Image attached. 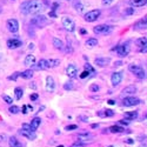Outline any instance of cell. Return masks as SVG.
<instances>
[{
	"label": "cell",
	"instance_id": "obj_1",
	"mask_svg": "<svg viewBox=\"0 0 147 147\" xmlns=\"http://www.w3.org/2000/svg\"><path fill=\"white\" fill-rule=\"evenodd\" d=\"M44 8L45 6L40 0H27L20 5V11L24 14H37L41 12Z\"/></svg>",
	"mask_w": 147,
	"mask_h": 147
},
{
	"label": "cell",
	"instance_id": "obj_2",
	"mask_svg": "<svg viewBox=\"0 0 147 147\" xmlns=\"http://www.w3.org/2000/svg\"><path fill=\"white\" fill-rule=\"evenodd\" d=\"M29 24L35 26V27L43 28V27H45V26H47L48 24H50V21H48V19L45 15H37V17H34V18L31 19Z\"/></svg>",
	"mask_w": 147,
	"mask_h": 147
},
{
	"label": "cell",
	"instance_id": "obj_3",
	"mask_svg": "<svg viewBox=\"0 0 147 147\" xmlns=\"http://www.w3.org/2000/svg\"><path fill=\"white\" fill-rule=\"evenodd\" d=\"M128 70L139 79H145L146 78V72L144 71V68L141 66H138V65H134V64H130L128 65Z\"/></svg>",
	"mask_w": 147,
	"mask_h": 147
},
{
	"label": "cell",
	"instance_id": "obj_4",
	"mask_svg": "<svg viewBox=\"0 0 147 147\" xmlns=\"http://www.w3.org/2000/svg\"><path fill=\"white\" fill-rule=\"evenodd\" d=\"M113 31V27L111 25H106V24H102V25H98L93 28V32L95 34H110L111 32Z\"/></svg>",
	"mask_w": 147,
	"mask_h": 147
},
{
	"label": "cell",
	"instance_id": "obj_5",
	"mask_svg": "<svg viewBox=\"0 0 147 147\" xmlns=\"http://www.w3.org/2000/svg\"><path fill=\"white\" fill-rule=\"evenodd\" d=\"M100 14H101L100 9H92V11L87 12L84 15V19H85V21H87V23H94L96 19H99Z\"/></svg>",
	"mask_w": 147,
	"mask_h": 147
},
{
	"label": "cell",
	"instance_id": "obj_6",
	"mask_svg": "<svg viewBox=\"0 0 147 147\" xmlns=\"http://www.w3.org/2000/svg\"><path fill=\"white\" fill-rule=\"evenodd\" d=\"M63 26H64V28L66 29V31L70 32V33L75 31V23L72 20L70 17H64L63 18Z\"/></svg>",
	"mask_w": 147,
	"mask_h": 147
},
{
	"label": "cell",
	"instance_id": "obj_7",
	"mask_svg": "<svg viewBox=\"0 0 147 147\" xmlns=\"http://www.w3.org/2000/svg\"><path fill=\"white\" fill-rule=\"evenodd\" d=\"M141 104V100L138 99V98L135 96H126L125 99L122 100V105L126 106V107H132V106H136Z\"/></svg>",
	"mask_w": 147,
	"mask_h": 147
},
{
	"label": "cell",
	"instance_id": "obj_8",
	"mask_svg": "<svg viewBox=\"0 0 147 147\" xmlns=\"http://www.w3.org/2000/svg\"><path fill=\"white\" fill-rule=\"evenodd\" d=\"M115 51L120 58H125V57H127V54H128V52H130V46H128V44L119 45L115 48Z\"/></svg>",
	"mask_w": 147,
	"mask_h": 147
},
{
	"label": "cell",
	"instance_id": "obj_9",
	"mask_svg": "<svg viewBox=\"0 0 147 147\" xmlns=\"http://www.w3.org/2000/svg\"><path fill=\"white\" fill-rule=\"evenodd\" d=\"M7 29L12 33H17L19 31V23L15 19H8L7 20Z\"/></svg>",
	"mask_w": 147,
	"mask_h": 147
},
{
	"label": "cell",
	"instance_id": "obj_10",
	"mask_svg": "<svg viewBox=\"0 0 147 147\" xmlns=\"http://www.w3.org/2000/svg\"><path fill=\"white\" fill-rule=\"evenodd\" d=\"M66 74L71 78V79H74V78L78 76V67L74 64H70L66 67Z\"/></svg>",
	"mask_w": 147,
	"mask_h": 147
},
{
	"label": "cell",
	"instance_id": "obj_11",
	"mask_svg": "<svg viewBox=\"0 0 147 147\" xmlns=\"http://www.w3.org/2000/svg\"><path fill=\"white\" fill-rule=\"evenodd\" d=\"M122 78H124V75H122V72H114L113 74H112V76H111V81H112V85L115 87V86H118L121 81H122Z\"/></svg>",
	"mask_w": 147,
	"mask_h": 147
},
{
	"label": "cell",
	"instance_id": "obj_12",
	"mask_svg": "<svg viewBox=\"0 0 147 147\" xmlns=\"http://www.w3.org/2000/svg\"><path fill=\"white\" fill-rule=\"evenodd\" d=\"M23 45V41L21 40H19V39H8L7 40V47L9 48V50H15V48L18 47H20Z\"/></svg>",
	"mask_w": 147,
	"mask_h": 147
},
{
	"label": "cell",
	"instance_id": "obj_13",
	"mask_svg": "<svg viewBox=\"0 0 147 147\" xmlns=\"http://www.w3.org/2000/svg\"><path fill=\"white\" fill-rule=\"evenodd\" d=\"M54 90H55V81L51 75H48L46 78V91L47 92H53Z\"/></svg>",
	"mask_w": 147,
	"mask_h": 147
},
{
	"label": "cell",
	"instance_id": "obj_14",
	"mask_svg": "<svg viewBox=\"0 0 147 147\" xmlns=\"http://www.w3.org/2000/svg\"><path fill=\"white\" fill-rule=\"evenodd\" d=\"M19 134H20L21 136H25V138H27L28 140H34L37 138V135H35L34 132L27 131V130H24V128H21L20 131H19Z\"/></svg>",
	"mask_w": 147,
	"mask_h": 147
},
{
	"label": "cell",
	"instance_id": "obj_15",
	"mask_svg": "<svg viewBox=\"0 0 147 147\" xmlns=\"http://www.w3.org/2000/svg\"><path fill=\"white\" fill-rule=\"evenodd\" d=\"M94 63H95V65L100 66V67H105L111 63V59L110 58H96L94 60Z\"/></svg>",
	"mask_w": 147,
	"mask_h": 147
},
{
	"label": "cell",
	"instance_id": "obj_16",
	"mask_svg": "<svg viewBox=\"0 0 147 147\" xmlns=\"http://www.w3.org/2000/svg\"><path fill=\"white\" fill-rule=\"evenodd\" d=\"M40 124H41V119H40V118H38V116H35V118H33V119H32V121H31V124H29V126H31L32 131L35 132V131L38 130V127L40 126Z\"/></svg>",
	"mask_w": 147,
	"mask_h": 147
},
{
	"label": "cell",
	"instance_id": "obj_17",
	"mask_svg": "<svg viewBox=\"0 0 147 147\" xmlns=\"http://www.w3.org/2000/svg\"><path fill=\"white\" fill-rule=\"evenodd\" d=\"M136 87L135 86H127V87H125L124 90H122V94L124 95H132V94H134V93H136Z\"/></svg>",
	"mask_w": 147,
	"mask_h": 147
},
{
	"label": "cell",
	"instance_id": "obj_18",
	"mask_svg": "<svg viewBox=\"0 0 147 147\" xmlns=\"http://www.w3.org/2000/svg\"><path fill=\"white\" fill-rule=\"evenodd\" d=\"M24 64H25V66H33L35 64V57L33 54L26 55L25 60H24Z\"/></svg>",
	"mask_w": 147,
	"mask_h": 147
},
{
	"label": "cell",
	"instance_id": "obj_19",
	"mask_svg": "<svg viewBox=\"0 0 147 147\" xmlns=\"http://www.w3.org/2000/svg\"><path fill=\"white\" fill-rule=\"evenodd\" d=\"M8 145H9V147H21V142L19 141L15 136H11V138L8 139Z\"/></svg>",
	"mask_w": 147,
	"mask_h": 147
},
{
	"label": "cell",
	"instance_id": "obj_20",
	"mask_svg": "<svg viewBox=\"0 0 147 147\" xmlns=\"http://www.w3.org/2000/svg\"><path fill=\"white\" fill-rule=\"evenodd\" d=\"M93 136L91 133H88V132H82V133H79L78 134V139H79L80 141H85V140H90L92 139Z\"/></svg>",
	"mask_w": 147,
	"mask_h": 147
},
{
	"label": "cell",
	"instance_id": "obj_21",
	"mask_svg": "<svg viewBox=\"0 0 147 147\" xmlns=\"http://www.w3.org/2000/svg\"><path fill=\"white\" fill-rule=\"evenodd\" d=\"M35 68H37V70H47V60H46V59H41V60H39L38 64L35 65Z\"/></svg>",
	"mask_w": 147,
	"mask_h": 147
},
{
	"label": "cell",
	"instance_id": "obj_22",
	"mask_svg": "<svg viewBox=\"0 0 147 147\" xmlns=\"http://www.w3.org/2000/svg\"><path fill=\"white\" fill-rule=\"evenodd\" d=\"M58 65H60L59 59H50V60H47V68H54Z\"/></svg>",
	"mask_w": 147,
	"mask_h": 147
},
{
	"label": "cell",
	"instance_id": "obj_23",
	"mask_svg": "<svg viewBox=\"0 0 147 147\" xmlns=\"http://www.w3.org/2000/svg\"><path fill=\"white\" fill-rule=\"evenodd\" d=\"M96 114L99 115V116H101V118H106V116L111 118V116L114 115V112H113L112 110H106V111H100V112H98Z\"/></svg>",
	"mask_w": 147,
	"mask_h": 147
},
{
	"label": "cell",
	"instance_id": "obj_24",
	"mask_svg": "<svg viewBox=\"0 0 147 147\" xmlns=\"http://www.w3.org/2000/svg\"><path fill=\"white\" fill-rule=\"evenodd\" d=\"M53 46L57 48V50H63L64 48V43L59 38H53Z\"/></svg>",
	"mask_w": 147,
	"mask_h": 147
},
{
	"label": "cell",
	"instance_id": "obj_25",
	"mask_svg": "<svg viewBox=\"0 0 147 147\" xmlns=\"http://www.w3.org/2000/svg\"><path fill=\"white\" fill-rule=\"evenodd\" d=\"M136 45H138V46L140 47V51L145 50L146 46H147V39H146L145 37H144V38L138 39V40H136Z\"/></svg>",
	"mask_w": 147,
	"mask_h": 147
},
{
	"label": "cell",
	"instance_id": "obj_26",
	"mask_svg": "<svg viewBox=\"0 0 147 147\" xmlns=\"http://www.w3.org/2000/svg\"><path fill=\"white\" fill-rule=\"evenodd\" d=\"M130 5H132L133 7H140L146 5V0H130Z\"/></svg>",
	"mask_w": 147,
	"mask_h": 147
},
{
	"label": "cell",
	"instance_id": "obj_27",
	"mask_svg": "<svg viewBox=\"0 0 147 147\" xmlns=\"http://www.w3.org/2000/svg\"><path fill=\"white\" fill-rule=\"evenodd\" d=\"M20 76L24 78V79H32V78H33V71L26 70V71H24V72L20 73Z\"/></svg>",
	"mask_w": 147,
	"mask_h": 147
},
{
	"label": "cell",
	"instance_id": "obj_28",
	"mask_svg": "<svg viewBox=\"0 0 147 147\" xmlns=\"http://www.w3.org/2000/svg\"><path fill=\"white\" fill-rule=\"evenodd\" d=\"M108 131L110 132H112V133H122V132H125V128H124V127H120V126H112V127H110V128H108Z\"/></svg>",
	"mask_w": 147,
	"mask_h": 147
},
{
	"label": "cell",
	"instance_id": "obj_29",
	"mask_svg": "<svg viewBox=\"0 0 147 147\" xmlns=\"http://www.w3.org/2000/svg\"><path fill=\"white\" fill-rule=\"evenodd\" d=\"M125 116L127 118V120H134V119L138 118V112H136V111H134V112H126Z\"/></svg>",
	"mask_w": 147,
	"mask_h": 147
},
{
	"label": "cell",
	"instance_id": "obj_30",
	"mask_svg": "<svg viewBox=\"0 0 147 147\" xmlns=\"http://www.w3.org/2000/svg\"><path fill=\"white\" fill-rule=\"evenodd\" d=\"M14 93H15V99L17 100H20L23 98V95H24V91H23L21 87H17L14 90Z\"/></svg>",
	"mask_w": 147,
	"mask_h": 147
},
{
	"label": "cell",
	"instance_id": "obj_31",
	"mask_svg": "<svg viewBox=\"0 0 147 147\" xmlns=\"http://www.w3.org/2000/svg\"><path fill=\"white\" fill-rule=\"evenodd\" d=\"M134 28L135 29H146V19H142L139 23H136L134 25Z\"/></svg>",
	"mask_w": 147,
	"mask_h": 147
},
{
	"label": "cell",
	"instance_id": "obj_32",
	"mask_svg": "<svg viewBox=\"0 0 147 147\" xmlns=\"http://www.w3.org/2000/svg\"><path fill=\"white\" fill-rule=\"evenodd\" d=\"M98 45V40L95 38H90V39H87V41H86V46L88 47H94Z\"/></svg>",
	"mask_w": 147,
	"mask_h": 147
},
{
	"label": "cell",
	"instance_id": "obj_33",
	"mask_svg": "<svg viewBox=\"0 0 147 147\" xmlns=\"http://www.w3.org/2000/svg\"><path fill=\"white\" fill-rule=\"evenodd\" d=\"M9 113H12V114H18V113H20L21 111H20V108H19L18 106H15V105H12L11 107H9Z\"/></svg>",
	"mask_w": 147,
	"mask_h": 147
},
{
	"label": "cell",
	"instance_id": "obj_34",
	"mask_svg": "<svg viewBox=\"0 0 147 147\" xmlns=\"http://www.w3.org/2000/svg\"><path fill=\"white\" fill-rule=\"evenodd\" d=\"M86 146V142H84V141H80V140H78V141H75L71 147H85Z\"/></svg>",
	"mask_w": 147,
	"mask_h": 147
},
{
	"label": "cell",
	"instance_id": "obj_35",
	"mask_svg": "<svg viewBox=\"0 0 147 147\" xmlns=\"http://www.w3.org/2000/svg\"><path fill=\"white\" fill-rule=\"evenodd\" d=\"M85 70L87 71V72H90V73H92V74H94L95 73V71H94V68L90 65V64H86L85 65Z\"/></svg>",
	"mask_w": 147,
	"mask_h": 147
},
{
	"label": "cell",
	"instance_id": "obj_36",
	"mask_svg": "<svg viewBox=\"0 0 147 147\" xmlns=\"http://www.w3.org/2000/svg\"><path fill=\"white\" fill-rule=\"evenodd\" d=\"M19 76H20V72H15V73H13L11 76H8V79H9V80H17Z\"/></svg>",
	"mask_w": 147,
	"mask_h": 147
},
{
	"label": "cell",
	"instance_id": "obj_37",
	"mask_svg": "<svg viewBox=\"0 0 147 147\" xmlns=\"http://www.w3.org/2000/svg\"><path fill=\"white\" fill-rule=\"evenodd\" d=\"M99 90H100V87L98 86L96 84H93V85H91V87H90V91H91V92H98Z\"/></svg>",
	"mask_w": 147,
	"mask_h": 147
},
{
	"label": "cell",
	"instance_id": "obj_38",
	"mask_svg": "<svg viewBox=\"0 0 147 147\" xmlns=\"http://www.w3.org/2000/svg\"><path fill=\"white\" fill-rule=\"evenodd\" d=\"M3 99L5 100V102H7V104H9V105L13 102V99H12L11 96H8V95H3Z\"/></svg>",
	"mask_w": 147,
	"mask_h": 147
},
{
	"label": "cell",
	"instance_id": "obj_39",
	"mask_svg": "<svg viewBox=\"0 0 147 147\" xmlns=\"http://www.w3.org/2000/svg\"><path fill=\"white\" fill-rule=\"evenodd\" d=\"M125 14H126V15L134 14V8H132V7H130V8H126V9H125Z\"/></svg>",
	"mask_w": 147,
	"mask_h": 147
},
{
	"label": "cell",
	"instance_id": "obj_40",
	"mask_svg": "<svg viewBox=\"0 0 147 147\" xmlns=\"http://www.w3.org/2000/svg\"><path fill=\"white\" fill-rule=\"evenodd\" d=\"M64 88H65V90L67 91V90H72V88H73V85H72V82L70 81V82H66L65 85H64Z\"/></svg>",
	"mask_w": 147,
	"mask_h": 147
},
{
	"label": "cell",
	"instance_id": "obj_41",
	"mask_svg": "<svg viewBox=\"0 0 147 147\" xmlns=\"http://www.w3.org/2000/svg\"><path fill=\"white\" fill-rule=\"evenodd\" d=\"M78 126L76 125H70V126H66V131H73V130H76Z\"/></svg>",
	"mask_w": 147,
	"mask_h": 147
},
{
	"label": "cell",
	"instance_id": "obj_42",
	"mask_svg": "<svg viewBox=\"0 0 147 147\" xmlns=\"http://www.w3.org/2000/svg\"><path fill=\"white\" fill-rule=\"evenodd\" d=\"M90 72H87V71H84L81 74H80V78H81V79H85V78H88V76H90Z\"/></svg>",
	"mask_w": 147,
	"mask_h": 147
},
{
	"label": "cell",
	"instance_id": "obj_43",
	"mask_svg": "<svg viewBox=\"0 0 147 147\" xmlns=\"http://www.w3.org/2000/svg\"><path fill=\"white\" fill-rule=\"evenodd\" d=\"M113 1H114V0H101L102 5H105V6H108V5H111Z\"/></svg>",
	"mask_w": 147,
	"mask_h": 147
},
{
	"label": "cell",
	"instance_id": "obj_44",
	"mask_svg": "<svg viewBox=\"0 0 147 147\" xmlns=\"http://www.w3.org/2000/svg\"><path fill=\"white\" fill-rule=\"evenodd\" d=\"M119 124L120 125H125V126H127V125H128L130 124V120H127V119H122V120H119Z\"/></svg>",
	"mask_w": 147,
	"mask_h": 147
},
{
	"label": "cell",
	"instance_id": "obj_45",
	"mask_svg": "<svg viewBox=\"0 0 147 147\" xmlns=\"http://www.w3.org/2000/svg\"><path fill=\"white\" fill-rule=\"evenodd\" d=\"M23 128L24 130H27V131H32V128H31V126H29V124H24L23 125ZM33 132V131H32Z\"/></svg>",
	"mask_w": 147,
	"mask_h": 147
},
{
	"label": "cell",
	"instance_id": "obj_46",
	"mask_svg": "<svg viewBox=\"0 0 147 147\" xmlns=\"http://www.w3.org/2000/svg\"><path fill=\"white\" fill-rule=\"evenodd\" d=\"M29 98H31V100H32V101H34V100H37L38 98H39V94L33 93V94H31V96H29Z\"/></svg>",
	"mask_w": 147,
	"mask_h": 147
},
{
	"label": "cell",
	"instance_id": "obj_47",
	"mask_svg": "<svg viewBox=\"0 0 147 147\" xmlns=\"http://www.w3.org/2000/svg\"><path fill=\"white\" fill-rule=\"evenodd\" d=\"M7 139V136L5 134H0V142H5Z\"/></svg>",
	"mask_w": 147,
	"mask_h": 147
},
{
	"label": "cell",
	"instance_id": "obj_48",
	"mask_svg": "<svg viewBox=\"0 0 147 147\" xmlns=\"http://www.w3.org/2000/svg\"><path fill=\"white\" fill-rule=\"evenodd\" d=\"M58 7H59V4H58V3H54V4H53V6H52V11H53V12H55L57 9H58Z\"/></svg>",
	"mask_w": 147,
	"mask_h": 147
},
{
	"label": "cell",
	"instance_id": "obj_49",
	"mask_svg": "<svg viewBox=\"0 0 147 147\" xmlns=\"http://www.w3.org/2000/svg\"><path fill=\"white\" fill-rule=\"evenodd\" d=\"M80 120H82L84 122H87V121H88V116H84V115H81V116H80Z\"/></svg>",
	"mask_w": 147,
	"mask_h": 147
},
{
	"label": "cell",
	"instance_id": "obj_50",
	"mask_svg": "<svg viewBox=\"0 0 147 147\" xmlns=\"http://www.w3.org/2000/svg\"><path fill=\"white\" fill-rule=\"evenodd\" d=\"M125 142H126V144H134V140L128 138V139H126V140H125Z\"/></svg>",
	"mask_w": 147,
	"mask_h": 147
},
{
	"label": "cell",
	"instance_id": "obj_51",
	"mask_svg": "<svg viewBox=\"0 0 147 147\" xmlns=\"http://www.w3.org/2000/svg\"><path fill=\"white\" fill-rule=\"evenodd\" d=\"M23 113H24V114H27V106H26V105L23 106Z\"/></svg>",
	"mask_w": 147,
	"mask_h": 147
},
{
	"label": "cell",
	"instance_id": "obj_52",
	"mask_svg": "<svg viewBox=\"0 0 147 147\" xmlns=\"http://www.w3.org/2000/svg\"><path fill=\"white\" fill-rule=\"evenodd\" d=\"M50 17H52V18H55V17H57V14H55V12H53V11H51V12H50Z\"/></svg>",
	"mask_w": 147,
	"mask_h": 147
},
{
	"label": "cell",
	"instance_id": "obj_53",
	"mask_svg": "<svg viewBox=\"0 0 147 147\" xmlns=\"http://www.w3.org/2000/svg\"><path fill=\"white\" fill-rule=\"evenodd\" d=\"M80 33H81V34H86L87 32H86V29H84V28H81V29H80Z\"/></svg>",
	"mask_w": 147,
	"mask_h": 147
},
{
	"label": "cell",
	"instance_id": "obj_54",
	"mask_svg": "<svg viewBox=\"0 0 147 147\" xmlns=\"http://www.w3.org/2000/svg\"><path fill=\"white\" fill-rule=\"evenodd\" d=\"M108 104L110 105H115V101L114 100H108Z\"/></svg>",
	"mask_w": 147,
	"mask_h": 147
},
{
	"label": "cell",
	"instance_id": "obj_55",
	"mask_svg": "<svg viewBox=\"0 0 147 147\" xmlns=\"http://www.w3.org/2000/svg\"><path fill=\"white\" fill-rule=\"evenodd\" d=\"M32 88H34V90H35V88H37V85H35V82H32Z\"/></svg>",
	"mask_w": 147,
	"mask_h": 147
},
{
	"label": "cell",
	"instance_id": "obj_56",
	"mask_svg": "<svg viewBox=\"0 0 147 147\" xmlns=\"http://www.w3.org/2000/svg\"><path fill=\"white\" fill-rule=\"evenodd\" d=\"M115 65H116V66H120V65H122V63H121V61H116Z\"/></svg>",
	"mask_w": 147,
	"mask_h": 147
},
{
	"label": "cell",
	"instance_id": "obj_57",
	"mask_svg": "<svg viewBox=\"0 0 147 147\" xmlns=\"http://www.w3.org/2000/svg\"><path fill=\"white\" fill-rule=\"evenodd\" d=\"M96 127H98V124H96V125H95V124L92 125V128H96Z\"/></svg>",
	"mask_w": 147,
	"mask_h": 147
},
{
	"label": "cell",
	"instance_id": "obj_58",
	"mask_svg": "<svg viewBox=\"0 0 147 147\" xmlns=\"http://www.w3.org/2000/svg\"><path fill=\"white\" fill-rule=\"evenodd\" d=\"M1 12H3V8H1V7H0V13H1Z\"/></svg>",
	"mask_w": 147,
	"mask_h": 147
},
{
	"label": "cell",
	"instance_id": "obj_59",
	"mask_svg": "<svg viewBox=\"0 0 147 147\" xmlns=\"http://www.w3.org/2000/svg\"><path fill=\"white\" fill-rule=\"evenodd\" d=\"M58 147H64V146H63V145H60V146H58Z\"/></svg>",
	"mask_w": 147,
	"mask_h": 147
},
{
	"label": "cell",
	"instance_id": "obj_60",
	"mask_svg": "<svg viewBox=\"0 0 147 147\" xmlns=\"http://www.w3.org/2000/svg\"><path fill=\"white\" fill-rule=\"evenodd\" d=\"M108 147H114V146H108Z\"/></svg>",
	"mask_w": 147,
	"mask_h": 147
}]
</instances>
